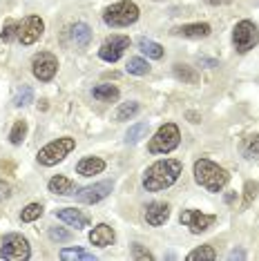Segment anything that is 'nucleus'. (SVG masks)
I'll list each match as a JSON object with an SVG mask.
<instances>
[{"label": "nucleus", "mask_w": 259, "mask_h": 261, "mask_svg": "<svg viewBox=\"0 0 259 261\" xmlns=\"http://www.w3.org/2000/svg\"><path fill=\"white\" fill-rule=\"evenodd\" d=\"M181 172H184V165L176 159L157 161L143 172V188L148 192H161V190L174 186L176 179L181 176Z\"/></svg>", "instance_id": "obj_1"}, {"label": "nucleus", "mask_w": 259, "mask_h": 261, "mask_svg": "<svg viewBox=\"0 0 259 261\" xmlns=\"http://www.w3.org/2000/svg\"><path fill=\"white\" fill-rule=\"evenodd\" d=\"M228 179H230L228 172L223 170L221 165L208 161V159H199V161L194 163V181L201 188L208 190V192H221V190L226 188Z\"/></svg>", "instance_id": "obj_2"}, {"label": "nucleus", "mask_w": 259, "mask_h": 261, "mask_svg": "<svg viewBox=\"0 0 259 261\" xmlns=\"http://www.w3.org/2000/svg\"><path fill=\"white\" fill-rule=\"evenodd\" d=\"M139 7L134 3H130V0H121V3H114L112 7H108L103 11V22L108 27H130L134 25V22L139 20Z\"/></svg>", "instance_id": "obj_3"}, {"label": "nucleus", "mask_w": 259, "mask_h": 261, "mask_svg": "<svg viewBox=\"0 0 259 261\" xmlns=\"http://www.w3.org/2000/svg\"><path fill=\"white\" fill-rule=\"evenodd\" d=\"M181 143V132L174 123H166L157 129V134L150 139L148 143V152L150 154H168L172 152L176 145Z\"/></svg>", "instance_id": "obj_4"}, {"label": "nucleus", "mask_w": 259, "mask_h": 261, "mask_svg": "<svg viewBox=\"0 0 259 261\" xmlns=\"http://www.w3.org/2000/svg\"><path fill=\"white\" fill-rule=\"evenodd\" d=\"M32 257V248L29 241L22 234H5L0 239V259H9V261H27Z\"/></svg>", "instance_id": "obj_5"}, {"label": "nucleus", "mask_w": 259, "mask_h": 261, "mask_svg": "<svg viewBox=\"0 0 259 261\" xmlns=\"http://www.w3.org/2000/svg\"><path fill=\"white\" fill-rule=\"evenodd\" d=\"M76 147V141L69 139V136H63V139H56L51 143H47L43 150L38 152V163L45 165V168H51V165L61 163L69 152Z\"/></svg>", "instance_id": "obj_6"}, {"label": "nucleus", "mask_w": 259, "mask_h": 261, "mask_svg": "<svg viewBox=\"0 0 259 261\" xmlns=\"http://www.w3.org/2000/svg\"><path fill=\"white\" fill-rule=\"evenodd\" d=\"M232 43H235V49L246 54L250 51L252 47L259 43V29L252 20H239L232 29Z\"/></svg>", "instance_id": "obj_7"}, {"label": "nucleus", "mask_w": 259, "mask_h": 261, "mask_svg": "<svg viewBox=\"0 0 259 261\" xmlns=\"http://www.w3.org/2000/svg\"><path fill=\"white\" fill-rule=\"evenodd\" d=\"M45 32V22L40 16H27L16 25V40L20 45H34L36 40L43 36Z\"/></svg>", "instance_id": "obj_8"}, {"label": "nucleus", "mask_w": 259, "mask_h": 261, "mask_svg": "<svg viewBox=\"0 0 259 261\" xmlns=\"http://www.w3.org/2000/svg\"><path fill=\"white\" fill-rule=\"evenodd\" d=\"M32 72L43 83L51 81L58 72V58L54 54H49V51H40V54H36L32 61Z\"/></svg>", "instance_id": "obj_9"}, {"label": "nucleus", "mask_w": 259, "mask_h": 261, "mask_svg": "<svg viewBox=\"0 0 259 261\" xmlns=\"http://www.w3.org/2000/svg\"><path fill=\"white\" fill-rule=\"evenodd\" d=\"M179 219H181V223H184L186 228H190V232H194V234L205 232V230L215 223V215H203L201 210H184Z\"/></svg>", "instance_id": "obj_10"}, {"label": "nucleus", "mask_w": 259, "mask_h": 261, "mask_svg": "<svg viewBox=\"0 0 259 261\" xmlns=\"http://www.w3.org/2000/svg\"><path fill=\"white\" fill-rule=\"evenodd\" d=\"M127 47H130V38L127 36H110L101 45L98 56H101V61H105V63H116Z\"/></svg>", "instance_id": "obj_11"}, {"label": "nucleus", "mask_w": 259, "mask_h": 261, "mask_svg": "<svg viewBox=\"0 0 259 261\" xmlns=\"http://www.w3.org/2000/svg\"><path fill=\"white\" fill-rule=\"evenodd\" d=\"M112 192V181H101V183H94V186H87L83 190H79L76 194V201L79 203H98V201H103L108 194Z\"/></svg>", "instance_id": "obj_12"}, {"label": "nucleus", "mask_w": 259, "mask_h": 261, "mask_svg": "<svg viewBox=\"0 0 259 261\" xmlns=\"http://www.w3.org/2000/svg\"><path fill=\"white\" fill-rule=\"evenodd\" d=\"M56 219L63 223H67V225H72L76 230L90 225V217L83 215L81 210H76V207H61V210H56Z\"/></svg>", "instance_id": "obj_13"}, {"label": "nucleus", "mask_w": 259, "mask_h": 261, "mask_svg": "<svg viewBox=\"0 0 259 261\" xmlns=\"http://www.w3.org/2000/svg\"><path fill=\"white\" fill-rule=\"evenodd\" d=\"M170 219V205L168 203H161V201H154L145 207V221L150 225H163Z\"/></svg>", "instance_id": "obj_14"}, {"label": "nucleus", "mask_w": 259, "mask_h": 261, "mask_svg": "<svg viewBox=\"0 0 259 261\" xmlns=\"http://www.w3.org/2000/svg\"><path fill=\"white\" fill-rule=\"evenodd\" d=\"M114 239H116V234H114V230H112L108 223H98L96 228L90 232V243H94V246H98V248L112 246Z\"/></svg>", "instance_id": "obj_15"}, {"label": "nucleus", "mask_w": 259, "mask_h": 261, "mask_svg": "<svg viewBox=\"0 0 259 261\" xmlns=\"http://www.w3.org/2000/svg\"><path fill=\"white\" fill-rule=\"evenodd\" d=\"M210 25L208 22H190V25H181L174 29L176 36H184V38H208L210 36Z\"/></svg>", "instance_id": "obj_16"}, {"label": "nucleus", "mask_w": 259, "mask_h": 261, "mask_svg": "<svg viewBox=\"0 0 259 261\" xmlns=\"http://www.w3.org/2000/svg\"><path fill=\"white\" fill-rule=\"evenodd\" d=\"M105 170V161L98 156H85L81 159L79 165H76V172H79L81 176H94V174H101Z\"/></svg>", "instance_id": "obj_17"}, {"label": "nucleus", "mask_w": 259, "mask_h": 261, "mask_svg": "<svg viewBox=\"0 0 259 261\" xmlns=\"http://www.w3.org/2000/svg\"><path fill=\"white\" fill-rule=\"evenodd\" d=\"M92 96L96 100H101V103H114V100H119L121 92L116 85H110V83H101V85H96L92 90Z\"/></svg>", "instance_id": "obj_18"}, {"label": "nucleus", "mask_w": 259, "mask_h": 261, "mask_svg": "<svg viewBox=\"0 0 259 261\" xmlns=\"http://www.w3.org/2000/svg\"><path fill=\"white\" fill-rule=\"evenodd\" d=\"M47 188H49V192L54 194H61V197H67V194H74L76 192V186L72 179H67V176H54V179H49L47 183Z\"/></svg>", "instance_id": "obj_19"}, {"label": "nucleus", "mask_w": 259, "mask_h": 261, "mask_svg": "<svg viewBox=\"0 0 259 261\" xmlns=\"http://www.w3.org/2000/svg\"><path fill=\"white\" fill-rule=\"evenodd\" d=\"M69 38H72V43L76 47H87L92 40V32L85 22H76V25L69 27Z\"/></svg>", "instance_id": "obj_20"}, {"label": "nucleus", "mask_w": 259, "mask_h": 261, "mask_svg": "<svg viewBox=\"0 0 259 261\" xmlns=\"http://www.w3.org/2000/svg\"><path fill=\"white\" fill-rule=\"evenodd\" d=\"M174 76L179 81H184V83H199V72L194 67H190V65H181V63H176L174 65Z\"/></svg>", "instance_id": "obj_21"}, {"label": "nucleus", "mask_w": 259, "mask_h": 261, "mask_svg": "<svg viewBox=\"0 0 259 261\" xmlns=\"http://www.w3.org/2000/svg\"><path fill=\"white\" fill-rule=\"evenodd\" d=\"M139 49L143 51L148 58H154V61H159V58H163V47L154 43V40H148V38H141L139 40Z\"/></svg>", "instance_id": "obj_22"}, {"label": "nucleus", "mask_w": 259, "mask_h": 261, "mask_svg": "<svg viewBox=\"0 0 259 261\" xmlns=\"http://www.w3.org/2000/svg\"><path fill=\"white\" fill-rule=\"evenodd\" d=\"M61 259L65 261H74V259H81V261H94V252H87L83 248H65L61 252Z\"/></svg>", "instance_id": "obj_23"}, {"label": "nucleus", "mask_w": 259, "mask_h": 261, "mask_svg": "<svg viewBox=\"0 0 259 261\" xmlns=\"http://www.w3.org/2000/svg\"><path fill=\"white\" fill-rule=\"evenodd\" d=\"M139 103L137 100H127V103H123L119 112H116V121H130V118H134L139 114Z\"/></svg>", "instance_id": "obj_24"}, {"label": "nucleus", "mask_w": 259, "mask_h": 261, "mask_svg": "<svg viewBox=\"0 0 259 261\" xmlns=\"http://www.w3.org/2000/svg\"><path fill=\"white\" fill-rule=\"evenodd\" d=\"M148 72H150V65H148V61H143V58H130L127 61V74L145 76Z\"/></svg>", "instance_id": "obj_25"}, {"label": "nucleus", "mask_w": 259, "mask_h": 261, "mask_svg": "<svg viewBox=\"0 0 259 261\" xmlns=\"http://www.w3.org/2000/svg\"><path fill=\"white\" fill-rule=\"evenodd\" d=\"M148 134V123H137V125H132L127 129L125 134V143H139L143 136Z\"/></svg>", "instance_id": "obj_26"}, {"label": "nucleus", "mask_w": 259, "mask_h": 261, "mask_svg": "<svg viewBox=\"0 0 259 261\" xmlns=\"http://www.w3.org/2000/svg\"><path fill=\"white\" fill-rule=\"evenodd\" d=\"M25 134H27V121H16L14 127H11V132H9L11 145H20L22 139H25Z\"/></svg>", "instance_id": "obj_27"}, {"label": "nucleus", "mask_w": 259, "mask_h": 261, "mask_svg": "<svg viewBox=\"0 0 259 261\" xmlns=\"http://www.w3.org/2000/svg\"><path fill=\"white\" fill-rule=\"evenodd\" d=\"M197 259H208V261H215L217 259V252L213 250V246H201V248H194V250L188 254V261H197Z\"/></svg>", "instance_id": "obj_28"}, {"label": "nucleus", "mask_w": 259, "mask_h": 261, "mask_svg": "<svg viewBox=\"0 0 259 261\" xmlns=\"http://www.w3.org/2000/svg\"><path fill=\"white\" fill-rule=\"evenodd\" d=\"M40 215H43V205L40 203H29L25 210L20 212V219L25 223H32V221H36V219H40Z\"/></svg>", "instance_id": "obj_29"}, {"label": "nucleus", "mask_w": 259, "mask_h": 261, "mask_svg": "<svg viewBox=\"0 0 259 261\" xmlns=\"http://www.w3.org/2000/svg\"><path fill=\"white\" fill-rule=\"evenodd\" d=\"M257 194H259V183L257 181H248L244 186V203H241V207H248L252 201H255Z\"/></svg>", "instance_id": "obj_30"}, {"label": "nucleus", "mask_w": 259, "mask_h": 261, "mask_svg": "<svg viewBox=\"0 0 259 261\" xmlns=\"http://www.w3.org/2000/svg\"><path fill=\"white\" fill-rule=\"evenodd\" d=\"M34 100V90L29 85H22V90L16 94V98H14V105L16 108H25V105H29Z\"/></svg>", "instance_id": "obj_31"}, {"label": "nucleus", "mask_w": 259, "mask_h": 261, "mask_svg": "<svg viewBox=\"0 0 259 261\" xmlns=\"http://www.w3.org/2000/svg\"><path fill=\"white\" fill-rule=\"evenodd\" d=\"M244 154H246L248 159L259 156V134L250 136V139H246V143H244Z\"/></svg>", "instance_id": "obj_32"}, {"label": "nucleus", "mask_w": 259, "mask_h": 261, "mask_svg": "<svg viewBox=\"0 0 259 261\" xmlns=\"http://www.w3.org/2000/svg\"><path fill=\"white\" fill-rule=\"evenodd\" d=\"M49 239L58 241V243L72 241V232H69V230H65V228H49Z\"/></svg>", "instance_id": "obj_33"}, {"label": "nucleus", "mask_w": 259, "mask_h": 261, "mask_svg": "<svg viewBox=\"0 0 259 261\" xmlns=\"http://www.w3.org/2000/svg\"><path fill=\"white\" fill-rule=\"evenodd\" d=\"M16 25H18L16 20H7V22H5L3 34H0V38H3L5 43H9V40H14V38H16Z\"/></svg>", "instance_id": "obj_34"}, {"label": "nucleus", "mask_w": 259, "mask_h": 261, "mask_svg": "<svg viewBox=\"0 0 259 261\" xmlns=\"http://www.w3.org/2000/svg\"><path fill=\"white\" fill-rule=\"evenodd\" d=\"M132 259H143V261H150L152 259V254L150 250H145L141 243H134L132 246Z\"/></svg>", "instance_id": "obj_35"}, {"label": "nucleus", "mask_w": 259, "mask_h": 261, "mask_svg": "<svg viewBox=\"0 0 259 261\" xmlns=\"http://www.w3.org/2000/svg\"><path fill=\"white\" fill-rule=\"evenodd\" d=\"M11 197V186L7 181H3L0 179V201H5V199H9Z\"/></svg>", "instance_id": "obj_36"}, {"label": "nucleus", "mask_w": 259, "mask_h": 261, "mask_svg": "<svg viewBox=\"0 0 259 261\" xmlns=\"http://www.w3.org/2000/svg\"><path fill=\"white\" fill-rule=\"evenodd\" d=\"M208 5H213V7H219V5H228V3H232V0H205Z\"/></svg>", "instance_id": "obj_37"}, {"label": "nucleus", "mask_w": 259, "mask_h": 261, "mask_svg": "<svg viewBox=\"0 0 259 261\" xmlns=\"http://www.w3.org/2000/svg\"><path fill=\"white\" fill-rule=\"evenodd\" d=\"M246 257V252L244 250H235V252H230V259H244Z\"/></svg>", "instance_id": "obj_38"}]
</instances>
